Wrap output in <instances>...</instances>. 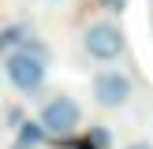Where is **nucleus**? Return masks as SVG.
Segmentation results:
<instances>
[{"label": "nucleus", "instance_id": "obj_4", "mask_svg": "<svg viewBox=\"0 0 153 149\" xmlns=\"http://www.w3.org/2000/svg\"><path fill=\"white\" fill-rule=\"evenodd\" d=\"M82 52L90 60H97V63H112V60H120L127 52V37L116 22H105V19L90 22L82 30Z\"/></svg>", "mask_w": 153, "mask_h": 149}, {"label": "nucleus", "instance_id": "obj_1", "mask_svg": "<svg viewBox=\"0 0 153 149\" xmlns=\"http://www.w3.org/2000/svg\"><path fill=\"white\" fill-rule=\"evenodd\" d=\"M0 74H4V78L11 82V89H19V93H37V89L45 86V78H49V60L34 56V52H26V49H15V52L4 56Z\"/></svg>", "mask_w": 153, "mask_h": 149}, {"label": "nucleus", "instance_id": "obj_8", "mask_svg": "<svg viewBox=\"0 0 153 149\" xmlns=\"http://www.w3.org/2000/svg\"><path fill=\"white\" fill-rule=\"evenodd\" d=\"M101 7H108L112 15H120V11L127 7V0H101Z\"/></svg>", "mask_w": 153, "mask_h": 149}, {"label": "nucleus", "instance_id": "obj_5", "mask_svg": "<svg viewBox=\"0 0 153 149\" xmlns=\"http://www.w3.org/2000/svg\"><path fill=\"white\" fill-rule=\"evenodd\" d=\"M75 149H112V131L108 127H90V131L75 142Z\"/></svg>", "mask_w": 153, "mask_h": 149}, {"label": "nucleus", "instance_id": "obj_3", "mask_svg": "<svg viewBox=\"0 0 153 149\" xmlns=\"http://www.w3.org/2000/svg\"><path fill=\"white\" fill-rule=\"evenodd\" d=\"M37 123H41V131L52 134V138H67V134H75L82 127V104L75 101V97H67V93H56V97H49V101L41 104Z\"/></svg>", "mask_w": 153, "mask_h": 149}, {"label": "nucleus", "instance_id": "obj_2", "mask_svg": "<svg viewBox=\"0 0 153 149\" xmlns=\"http://www.w3.org/2000/svg\"><path fill=\"white\" fill-rule=\"evenodd\" d=\"M90 97H94L97 108L120 112V108H127V101L134 97V82H131V74H127V71L101 67V71L90 78Z\"/></svg>", "mask_w": 153, "mask_h": 149}, {"label": "nucleus", "instance_id": "obj_7", "mask_svg": "<svg viewBox=\"0 0 153 149\" xmlns=\"http://www.w3.org/2000/svg\"><path fill=\"white\" fill-rule=\"evenodd\" d=\"M22 37H26V26H0V52H15L22 45Z\"/></svg>", "mask_w": 153, "mask_h": 149}, {"label": "nucleus", "instance_id": "obj_11", "mask_svg": "<svg viewBox=\"0 0 153 149\" xmlns=\"http://www.w3.org/2000/svg\"><path fill=\"white\" fill-rule=\"evenodd\" d=\"M45 4H64V0H45Z\"/></svg>", "mask_w": 153, "mask_h": 149}, {"label": "nucleus", "instance_id": "obj_6", "mask_svg": "<svg viewBox=\"0 0 153 149\" xmlns=\"http://www.w3.org/2000/svg\"><path fill=\"white\" fill-rule=\"evenodd\" d=\"M15 131H19V145H15V149H30V145H37V142L49 138V134L41 131V123H37V119H22Z\"/></svg>", "mask_w": 153, "mask_h": 149}, {"label": "nucleus", "instance_id": "obj_9", "mask_svg": "<svg viewBox=\"0 0 153 149\" xmlns=\"http://www.w3.org/2000/svg\"><path fill=\"white\" fill-rule=\"evenodd\" d=\"M123 149H153V142L149 138H134V142H127Z\"/></svg>", "mask_w": 153, "mask_h": 149}, {"label": "nucleus", "instance_id": "obj_10", "mask_svg": "<svg viewBox=\"0 0 153 149\" xmlns=\"http://www.w3.org/2000/svg\"><path fill=\"white\" fill-rule=\"evenodd\" d=\"M7 123L19 127V123H22V108H11V112H7Z\"/></svg>", "mask_w": 153, "mask_h": 149}]
</instances>
